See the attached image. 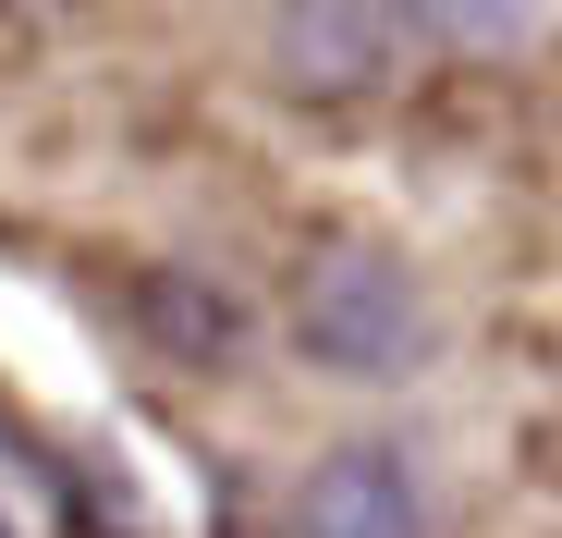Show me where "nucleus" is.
Returning <instances> with one entry per match:
<instances>
[{
	"mask_svg": "<svg viewBox=\"0 0 562 538\" xmlns=\"http://www.w3.org/2000/svg\"><path fill=\"white\" fill-rule=\"evenodd\" d=\"M294 343L318 355V368H342V380H404L428 355V294H416V269L392 245L342 233V245L306 257V282H294Z\"/></svg>",
	"mask_w": 562,
	"mask_h": 538,
	"instance_id": "nucleus-1",
	"label": "nucleus"
},
{
	"mask_svg": "<svg viewBox=\"0 0 562 538\" xmlns=\"http://www.w3.org/2000/svg\"><path fill=\"white\" fill-rule=\"evenodd\" d=\"M392 0H269V74L281 99H367L392 74Z\"/></svg>",
	"mask_w": 562,
	"mask_h": 538,
	"instance_id": "nucleus-2",
	"label": "nucleus"
},
{
	"mask_svg": "<svg viewBox=\"0 0 562 538\" xmlns=\"http://www.w3.org/2000/svg\"><path fill=\"white\" fill-rule=\"evenodd\" d=\"M294 538H416V478L404 453L355 440V453H318L294 490Z\"/></svg>",
	"mask_w": 562,
	"mask_h": 538,
	"instance_id": "nucleus-3",
	"label": "nucleus"
},
{
	"mask_svg": "<svg viewBox=\"0 0 562 538\" xmlns=\"http://www.w3.org/2000/svg\"><path fill=\"white\" fill-rule=\"evenodd\" d=\"M392 13H404L416 37H440V49H526L538 0H392Z\"/></svg>",
	"mask_w": 562,
	"mask_h": 538,
	"instance_id": "nucleus-4",
	"label": "nucleus"
},
{
	"mask_svg": "<svg viewBox=\"0 0 562 538\" xmlns=\"http://www.w3.org/2000/svg\"><path fill=\"white\" fill-rule=\"evenodd\" d=\"M13 13H74V0H13Z\"/></svg>",
	"mask_w": 562,
	"mask_h": 538,
	"instance_id": "nucleus-5",
	"label": "nucleus"
},
{
	"mask_svg": "<svg viewBox=\"0 0 562 538\" xmlns=\"http://www.w3.org/2000/svg\"><path fill=\"white\" fill-rule=\"evenodd\" d=\"M0 538H13V526H0Z\"/></svg>",
	"mask_w": 562,
	"mask_h": 538,
	"instance_id": "nucleus-6",
	"label": "nucleus"
}]
</instances>
